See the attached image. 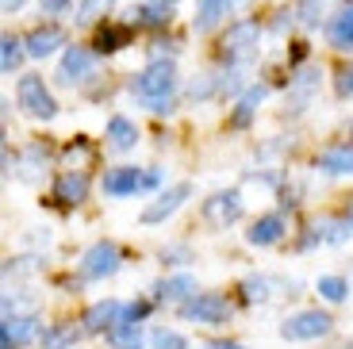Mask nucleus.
<instances>
[{
  "label": "nucleus",
  "mask_w": 353,
  "mask_h": 349,
  "mask_svg": "<svg viewBox=\"0 0 353 349\" xmlns=\"http://www.w3.org/2000/svg\"><path fill=\"white\" fill-rule=\"evenodd\" d=\"M208 349H246V346H239V341H212Z\"/></svg>",
  "instance_id": "obj_34"
},
{
  "label": "nucleus",
  "mask_w": 353,
  "mask_h": 349,
  "mask_svg": "<svg viewBox=\"0 0 353 349\" xmlns=\"http://www.w3.org/2000/svg\"><path fill=\"white\" fill-rule=\"evenodd\" d=\"M223 12H227V0H200V8H196V31H212L223 19Z\"/></svg>",
  "instance_id": "obj_23"
},
{
  "label": "nucleus",
  "mask_w": 353,
  "mask_h": 349,
  "mask_svg": "<svg viewBox=\"0 0 353 349\" xmlns=\"http://www.w3.org/2000/svg\"><path fill=\"white\" fill-rule=\"evenodd\" d=\"M188 196H192V184H185V181L173 184V188H165V192H158V200L146 203V211H142V223H150V227H154V223H165V219L173 215Z\"/></svg>",
  "instance_id": "obj_8"
},
{
  "label": "nucleus",
  "mask_w": 353,
  "mask_h": 349,
  "mask_svg": "<svg viewBox=\"0 0 353 349\" xmlns=\"http://www.w3.org/2000/svg\"><path fill=\"white\" fill-rule=\"evenodd\" d=\"M319 169L330 177H353V146L345 142V146L327 150V154L319 157Z\"/></svg>",
  "instance_id": "obj_15"
},
{
  "label": "nucleus",
  "mask_w": 353,
  "mask_h": 349,
  "mask_svg": "<svg viewBox=\"0 0 353 349\" xmlns=\"http://www.w3.org/2000/svg\"><path fill=\"white\" fill-rule=\"evenodd\" d=\"M150 4H165V8H169V4H173V0H150Z\"/></svg>",
  "instance_id": "obj_37"
},
{
  "label": "nucleus",
  "mask_w": 353,
  "mask_h": 349,
  "mask_svg": "<svg viewBox=\"0 0 353 349\" xmlns=\"http://www.w3.org/2000/svg\"><path fill=\"white\" fill-rule=\"evenodd\" d=\"M39 330L35 315H4V326H0V349H16L23 341H31Z\"/></svg>",
  "instance_id": "obj_11"
},
{
  "label": "nucleus",
  "mask_w": 353,
  "mask_h": 349,
  "mask_svg": "<svg viewBox=\"0 0 353 349\" xmlns=\"http://www.w3.org/2000/svg\"><path fill=\"white\" fill-rule=\"evenodd\" d=\"M242 215V196L230 188V192H215L212 200L203 203V219L212 223V227H227L234 219Z\"/></svg>",
  "instance_id": "obj_10"
},
{
  "label": "nucleus",
  "mask_w": 353,
  "mask_h": 349,
  "mask_svg": "<svg viewBox=\"0 0 353 349\" xmlns=\"http://www.w3.org/2000/svg\"><path fill=\"white\" fill-rule=\"evenodd\" d=\"M150 346H154V349H188V341H185V334L158 326V330L150 334Z\"/></svg>",
  "instance_id": "obj_27"
},
{
  "label": "nucleus",
  "mask_w": 353,
  "mask_h": 349,
  "mask_svg": "<svg viewBox=\"0 0 353 349\" xmlns=\"http://www.w3.org/2000/svg\"><path fill=\"white\" fill-rule=\"evenodd\" d=\"M265 97H269V88H265V85H254V88H250V92H246V97L239 100V112L230 115V123H234V127H246V123L254 119L257 104H261Z\"/></svg>",
  "instance_id": "obj_21"
},
{
  "label": "nucleus",
  "mask_w": 353,
  "mask_h": 349,
  "mask_svg": "<svg viewBox=\"0 0 353 349\" xmlns=\"http://www.w3.org/2000/svg\"><path fill=\"white\" fill-rule=\"evenodd\" d=\"M134 142H139V131H134V123L131 119H123V115H115L112 123H108V146L112 150H131Z\"/></svg>",
  "instance_id": "obj_18"
},
{
  "label": "nucleus",
  "mask_w": 353,
  "mask_h": 349,
  "mask_svg": "<svg viewBox=\"0 0 353 349\" xmlns=\"http://www.w3.org/2000/svg\"><path fill=\"white\" fill-rule=\"evenodd\" d=\"M242 292H246V299H250V303H254V299H269V280H265V277L246 280V284H242Z\"/></svg>",
  "instance_id": "obj_30"
},
{
  "label": "nucleus",
  "mask_w": 353,
  "mask_h": 349,
  "mask_svg": "<svg viewBox=\"0 0 353 349\" xmlns=\"http://www.w3.org/2000/svg\"><path fill=\"white\" fill-rule=\"evenodd\" d=\"M242 4H246V0H227V8H242Z\"/></svg>",
  "instance_id": "obj_36"
},
{
  "label": "nucleus",
  "mask_w": 353,
  "mask_h": 349,
  "mask_svg": "<svg viewBox=\"0 0 353 349\" xmlns=\"http://www.w3.org/2000/svg\"><path fill=\"white\" fill-rule=\"evenodd\" d=\"M16 104L23 108L27 115H35V119H54L58 115V100L50 97V88L43 85V77L35 73H23L16 81Z\"/></svg>",
  "instance_id": "obj_2"
},
{
  "label": "nucleus",
  "mask_w": 353,
  "mask_h": 349,
  "mask_svg": "<svg viewBox=\"0 0 353 349\" xmlns=\"http://www.w3.org/2000/svg\"><path fill=\"white\" fill-rule=\"evenodd\" d=\"M281 238H284V219H281V215H261L254 227L246 230V242L257 246V250H261V246L281 242Z\"/></svg>",
  "instance_id": "obj_13"
},
{
  "label": "nucleus",
  "mask_w": 353,
  "mask_h": 349,
  "mask_svg": "<svg viewBox=\"0 0 353 349\" xmlns=\"http://www.w3.org/2000/svg\"><path fill=\"white\" fill-rule=\"evenodd\" d=\"M142 188V173L134 166H119V169H108L104 173V192L108 196H134Z\"/></svg>",
  "instance_id": "obj_12"
},
{
  "label": "nucleus",
  "mask_w": 353,
  "mask_h": 349,
  "mask_svg": "<svg viewBox=\"0 0 353 349\" xmlns=\"http://www.w3.org/2000/svg\"><path fill=\"white\" fill-rule=\"evenodd\" d=\"M119 272V246L115 242H97L81 257V277L85 280H104Z\"/></svg>",
  "instance_id": "obj_6"
},
{
  "label": "nucleus",
  "mask_w": 353,
  "mask_h": 349,
  "mask_svg": "<svg viewBox=\"0 0 353 349\" xmlns=\"http://www.w3.org/2000/svg\"><path fill=\"white\" fill-rule=\"evenodd\" d=\"M65 4H70V0H43V12H46V16H58Z\"/></svg>",
  "instance_id": "obj_33"
},
{
  "label": "nucleus",
  "mask_w": 353,
  "mask_h": 349,
  "mask_svg": "<svg viewBox=\"0 0 353 349\" xmlns=\"http://www.w3.org/2000/svg\"><path fill=\"white\" fill-rule=\"evenodd\" d=\"M181 315L192 319V323H203V326H219V323H227L230 303L219 292H200V296H188L185 303H181Z\"/></svg>",
  "instance_id": "obj_4"
},
{
  "label": "nucleus",
  "mask_w": 353,
  "mask_h": 349,
  "mask_svg": "<svg viewBox=\"0 0 353 349\" xmlns=\"http://www.w3.org/2000/svg\"><path fill=\"white\" fill-rule=\"evenodd\" d=\"M19 4H23V0H4V12H16Z\"/></svg>",
  "instance_id": "obj_35"
},
{
  "label": "nucleus",
  "mask_w": 353,
  "mask_h": 349,
  "mask_svg": "<svg viewBox=\"0 0 353 349\" xmlns=\"http://www.w3.org/2000/svg\"><path fill=\"white\" fill-rule=\"evenodd\" d=\"M85 196H88V173L85 169H77V173H62L58 177V200L62 203H85Z\"/></svg>",
  "instance_id": "obj_14"
},
{
  "label": "nucleus",
  "mask_w": 353,
  "mask_h": 349,
  "mask_svg": "<svg viewBox=\"0 0 353 349\" xmlns=\"http://www.w3.org/2000/svg\"><path fill=\"white\" fill-rule=\"evenodd\" d=\"M315 288H319V296L327 299V303H342L345 292H350V288H345V280H342V277H319Z\"/></svg>",
  "instance_id": "obj_26"
},
{
  "label": "nucleus",
  "mask_w": 353,
  "mask_h": 349,
  "mask_svg": "<svg viewBox=\"0 0 353 349\" xmlns=\"http://www.w3.org/2000/svg\"><path fill=\"white\" fill-rule=\"evenodd\" d=\"M62 43H65V35L58 27H43V31H31L27 35V54L31 58H46V54H54Z\"/></svg>",
  "instance_id": "obj_17"
},
{
  "label": "nucleus",
  "mask_w": 353,
  "mask_h": 349,
  "mask_svg": "<svg viewBox=\"0 0 353 349\" xmlns=\"http://www.w3.org/2000/svg\"><path fill=\"white\" fill-rule=\"evenodd\" d=\"M350 238V219L345 223H319L307 242H345Z\"/></svg>",
  "instance_id": "obj_24"
},
{
  "label": "nucleus",
  "mask_w": 353,
  "mask_h": 349,
  "mask_svg": "<svg viewBox=\"0 0 353 349\" xmlns=\"http://www.w3.org/2000/svg\"><path fill=\"white\" fill-rule=\"evenodd\" d=\"M81 334H85V326H81V330H73V326H50V330L39 334V341H43V349H65V346H73Z\"/></svg>",
  "instance_id": "obj_22"
},
{
  "label": "nucleus",
  "mask_w": 353,
  "mask_h": 349,
  "mask_svg": "<svg viewBox=\"0 0 353 349\" xmlns=\"http://www.w3.org/2000/svg\"><path fill=\"white\" fill-rule=\"evenodd\" d=\"M119 43H123V31H112V27H108V31H100V39H97L100 50H119Z\"/></svg>",
  "instance_id": "obj_31"
},
{
  "label": "nucleus",
  "mask_w": 353,
  "mask_h": 349,
  "mask_svg": "<svg viewBox=\"0 0 353 349\" xmlns=\"http://www.w3.org/2000/svg\"><path fill=\"white\" fill-rule=\"evenodd\" d=\"M115 0H81L77 8V23H92V19H100L104 12H112Z\"/></svg>",
  "instance_id": "obj_28"
},
{
  "label": "nucleus",
  "mask_w": 353,
  "mask_h": 349,
  "mask_svg": "<svg viewBox=\"0 0 353 349\" xmlns=\"http://www.w3.org/2000/svg\"><path fill=\"white\" fill-rule=\"evenodd\" d=\"M257 39H261V27L254 23V19H242V23H234L227 31V39H223V58L230 61H246L257 54Z\"/></svg>",
  "instance_id": "obj_5"
},
{
  "label": "nucleus",
  "mask_w": 353,
  "mask_h": 349,
  "mask_svg": "<svg viewBox=\"0 0 353 349\" xmlns=\"http://www.w3.org/2000/svg\"><path fill=\"white\" fill-rule=\"evenodd\" d=\"M97 73V54L85 50V46H70L62 54V66H58V81L62 85H81Z\"/></svg>",
  "instance_id": "obj_7"
},
{
  "label": "nucleus",
  "mask_w": 353,
  "mask_h": 349,
  "mask_svg": "<svg viewBox=\"0 0 353 349\" xmlns=\"http://www.w3.org/2000/svg\"><path fill=\"white\" fill-rule=\"evenodd\" d=\"M185 296H196V280L188 277V272H181V277H169L158 284V299H169V303H176V299Z\"/></svg>",
  "instance_id": "obj_19"
},
{
  "label": "nucleus",
  "mask_w": 353,
  "mask_h": 349,
  "mask_svg": "<svg viewBox=\"0 0 353 349\" xmlns=\"http://www.w3.org/2000/svg\"><path fill=\"white\" fill-rule=\"evenodd\" d=\"M330 46L334 50H353V4L330 23Z\"/></svg>",
  "instance_id": "obj_20"
},
{
  "label": "nucleus",
  "mask_w": 353,
  "mask_h": 349,
  "mask_svg": "<svg viewBox=\"0 0 353 349\" xmlns=\"http://www.w3.org/2000/svg\"><path fill=\"white\" fill-rule=\"evenodd\" d=\"M345 219H350V227H353V203H350V215H345Z\"/></svg>",
  "instance_id": "obj_38"
},
{
  "label": "nucleus",
  "mask_w": 353,
  "mask_h": 349,
  "mask_svg": "<svg viewBox=\"0 0 353 349\" xmlns=\"http://www.w3.org/2000/svg\"><path fill=\"white\" fill-rule=\"evenodd\" d=\"M27 50H19V43L16 39H4V43H0V70L4 73H12L19 66V58H23Z\"/></svg>",
  "instance_id": "obj_29"
},
{
  "label": "nucleus",
  "mask_w": 353,
  "mask_h": 349,
  "mask_svg": "<svg viewBox=\"0 0 353 349\" xmlns=\"http://www.w3.org/2000/svg\"><path fill=\"white\" fill-rule=\"evenodd\" d=\"M173 88H176V70L173 61H150L139 77L131 81V92L150 108V112H173Z\"/></svg>",
  "instance_id": "obj_1"
},
{
  "label": "nucleus",
  "mask_w": 353,
  "mask_h": 349,
  "mask_svg": "<svg viewBox=\"0 0 353 349\" xmlns=\"http://www.w3.org/2000/svg\"><path fill=\"white\" fill-rule=\"evenodd\" d=\"M338 97H353V70H342L338 73Z\"/></svg>",
  "instance_id": "obj_32"
},
{
  "label": "nucleus",
  "mask_w": 353,
  "mask_h": 349,
  "mask_svg": "<svg viewBox=\"0 0 353 349\" xmlns=\"http://www.w3.org/2000/svg\"><path fill=\"white\" fill-rule=\"evenodd\" d=\"M330 326H334L330 315L300 311V315H292V319H284V323H281V338L284 341H315V338H327Z\"/></svg>",
  "instance_id": "obj_3"
},
{
  "label": "nucleus",
  "mask_w": 353,
  "mask_h": 349,
  "mask_svg": "<svg viewBox=\"0 0 353 349\" xmlns=\"http://www.w3.org/2000/svg\"><path fill=\"white\" fill-rule=\"evenodd\" d=\"M112 349H142V326L139 319H119V323L108 330Z\"/></svg>",
  "instance_id": "obj_16"
},
{
  "label": "nucleus",
  "mask_w": 353,
  "mask_h": 349,
  "mask_svg": "<svg viewBox=\"0 0 353 349\" xmlns=\"http://www.w3.org/2000/svg\"><path fill=\"white\" fill-rule=\"evenodd\" d=\"M127 303H119V299H100V303H92L85 311V319H81V326H85V334H100V330H112L119 319H123Z\"/></svg>",
  "instance_id": "obj_9"
},
{
  "label": "nucleus",
  "mask_w": 353,
  "mask_h": 349,
  "mask_svg": "<svg viewBox=\"0 0 353 349\" xmlns=\"http://www.w3.org/2000/svg\"><path fill=\"white\" fill-rule=\"evenodd\" d=\"M315 77H319L315 70H307V73H300V77H296V97L288 100L292 112H303V104L311 100V88H315Z\"/></svg>",
  "instance_id": "obj_25"
}]
</instances>
